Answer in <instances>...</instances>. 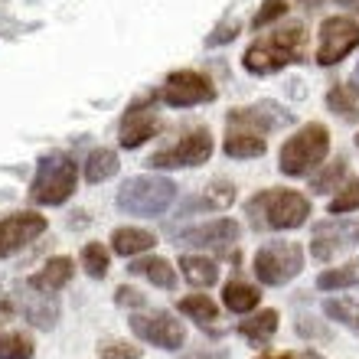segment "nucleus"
I'll use <instances>...</instances> for the list:
<instances>
[{
    "mask_svg": "<svg viewBox=\"0 0 359 359\" xmlns=\"http://www.w3.org/2000/svg\"><path fill=\"white\" fill-rule=\"evenodd\" d=\"M248 216L258 229L265 232H284V229H297L311 219V199L297 193V189L271 187L262 189L248 203Z\"/></svg>",
    "mask_w": 359,
    "mask_h": 359,
    "instance_id": "f257e3e1",
    "label": "nucleus"
},
{
    "mask_svg": "<svg viewBox=\"0 0 359 359\" xmlns=\"http://www.w3.org/2000/svg\"><path fill=\"white\" fill-rule=\"evenodd\" d=\"M304 39H307V33H304L301 23H287V27L255 39V43L245 49L242 66H245L248 72H255V76H271V72L291 66V62H301Z\"/></svg>",
    "mask_w": 359,
    "mask_h": 359,
    "instance_id": "f03ea898",
    "label": "nucleus"
},
{
    "mask_svg": "<svg viewBox=\"0 0 359 359\" xmlns=\"http://www.w3.org/2000/svg\"><path fill=\"white\" fill-rule=\"evenodd\" d=\"M177 199V183L170 177H134L128 183H121L118 189V209L131 212V216L151 219V216H163Z\"/></svg>",
    "mask_w": 359,
    "mask_h": 359,
    "instance_id": "7ed1b4c3",
    "label": "nucleus"
},
{
    "mask_svg": "<svg viewBox=\"0 0 359 359\" xmlns=\"http://www.w3.org/2000/svg\"><path fill=\"white\" fill-rule=\"evenodd\" d=\"M76 177H79L76 161L69 154H46L36 167V177H33V187H29V199L36 206H62L76 193V183H79Z\"/></svg>",
    "mask_w": 359,
    "mask_h": 359,
    "instance_id": "20e7f679",
    "label": "nucleus"
},
{
    "mask_svg": "<svg viewBox=\"0 0 359 359\" xmlns=\"http://www.w3.org/2000/svg\"><path fill=\"white\" fill-rule=\"evenodd\" d=\"M327 151H330V131L317 121L304 124L301 131L284 141L278 167H281L284 177H304V173H311L327 157Z\"/></svg>",
    "mask_w": 359,
    "mask_h": 359,
    "instance_id": "39448f33",
    "label": "nucleus"
},
{
    "mask_svg": "<svg viewBox=\"0 0 359 359\" xmlns=\"http://www.w3.org/2000/svg\"><path fill=\"white\" fill-rule=\"evenodd\" d=\"M212 157V134L206 128H193L189 134H183L177 144L163 147V151L147 157V167L154 170H180V167H199Z\"/></svg>",
    "mask_w": 359,
    "mask_h": 359,
    "instance_id": "423d86ee",
    "label": "nucleus"
},
{
    "mask_svg": "<svg viewBox=\"0 0 359 359\" xmlns=\"http://www.w3.org/2000/svg\"><path fill=\"white\" fill-rule=\"evenodd\" d=\"M301 268H304V248L297 242H271V245L258 248L255 255V278L271 284V287L297 278Z\"/></svg>",
    "mask_w": 359,
    "mask_h": 359,
    "instance_id": "0eeeda50",
    "label": "nucleus"
},
{
    "mask_svg": "<svg viewBox=\"0 0 359 359\" xmlns=\"http://www.w3.org/2000/svg\"><path fill=\"white\" fill-rule=\"evenodd\" d=\"M163 104L170 108H193V104H203V102H212L216 98V86L212 79L203 76V72H193V69H180V72H170L167 82L161 86L157 92Z\"/></svg>",
    "mask_w": 359,
    "mask_h": 359,
    "instance_id": "6e6552de",
    "label": "nucleus"
},
{
    "mask_svg": "<svg viewBox=\"0 0 359 359\" xmlns=\"http://www.w3.org/2000/svg\"><path fill=\"white\" fill-rule=\"evenodd\" d=\"M359 46V23L350 17H330L320 23L317 66H337Z\"/></svg>",
    "mask_w": 359,
    "mask_h": 359,
    "instance_id": "1a4fd4ad",
    "label": "nucleus"
},
{
    "mask_svg": "<svg viewBox=\"0 0 359 359\" xmlns=\"http://www.w3.org/2000/svg\"><path fill=\"white\" fill-rule=\"evenodd\" d=\"M131 330L141 337L144 343H151L157 350H180L187 340L183 323L167 311H154V313H134L131 317Z\"/></svg>",
    "mask_w": 359,
    "mask_h": 359,
    "instance_id": "9d476101",
    "label": "nucleus"
},
{
    "mask_svg": "<svg viewBox=\"0 0 359 359\" xmlns=\"http://www.w3.org/2000/svg\"><path fill=\"white\" fill-rule=\"evenodd\" d=\"M294 114L284 111L278 102H258V104H248V108H236V111H229V128H236V131H252L258 137H268L274 128H281V124H291Z\"/></svg>",
    "mask_w": 359,
    "mask_h": 359,
    "instance_id": "9b49d317",
    "label": "nucleus"
},
{
    "mask_svg": "<svg viewBox=\"0 0 359 359\" xmlns=\"http://www.w3.org/2000/svg\"><path fill=\"white\" fill-rule=\"evenodd\" d=\"M46 219L39 212H13V216L0 219V258H10L23 245H29L33 238L43 236Z\"/></svg>",
    "mask_w": 359,
    "mask_h": 359,
    "instance_id": "f8f14e48",
    "label": "nucleus"
},
{
    "mask_svg": "<svg viewBox=\"0 0 359 359\" xmlns=\"http://www.w3.org/2000/svg\"><path fill=\"white\" fill-rule=\"evenodd\" d=\"M238 222L232 219H216V222H203V226H193L187 232H180V242L193 248H216V252H226L229 245L238 242Z\"/></svg>",
    "mask_w": 359,
    "mask_h": 359,
    "instance_id": "ddd939ff",
    "label": "nucleus"
},
{
    "mask_svg": "<svg viewBox=\"0 0 359 359\" xmlns=\"http://www.w3.org/2000/svg\"><path fill=\"white\" fill-rule=\"evenodd\" d=\"M147 108V102H137L128 108V114L121 118V134H118V141H121V147H141V144H147L154 137V134L161 131V124H157V118L154 114L144 111Z\"/></svg>",
    "mask_w": 359,
    "mask_h": 359,
    "instance_id": "4468645a",
    "label": "nucleus"
},
{
    "mask_svg": "<svg viewBox=\"0 0 359 359\" xmlns=\"http://www.w3.org/2000/svg\"><path fill=\"white\" fill-rule=\"evenodd\" d=\"M17 313V307L10 301H0V359H33L36 343L23 330H4V323Z\"/></svg>",
    "mask_w": 359,
    "mask_h": 359,
    "instance_id": "2eb2a0df",
    "label": "nucleus"
},
{
    "mask_svg": "<svg viewBox=\"0 0 359 359\" xmlns=\"http://www.w3.org/2000/svg\"><path fill=\"white\" fill-rule=\"evenodd\" d=\"M353 242V232L350 226H333V222H320V226L313 229V238H311V258H317V262H327V258H333L337 252H343V248Z\"/></svg>",
    "mask_w": 359,
    "mask_h": 359,
    "instance_id": "dca6fc26",
    "label": "nucleus"
},
{
    "mask_svg": "<svg viewBox=\"0 0 359 359\" xmlns=\"http://www.w3.org/2000/svg\"><path fill=\"white\" fill-rule=\"evenodd\" d=\"M72 258H66V255H59V258H49L46 265L39 268L33 278H29V287L36 294H56V291H62L69 281H72Z\"/></svg>",
    "mask_w": 359,
    "mask_h": 359,
    "instance_id": "f3484780",
    "label": "nucleus"
},
{
    "mask_svg": "<svg viewBox=\"0 0 359 359\" xmlns=\"http://www.w3.org/2000/svg\"><path fill=\"white\" fill-rule=\"evenodd\" d=\"M278 311H258L252 313V317H245V320L238 323V333L245 337L248 343H255V346H268V343L274 340V333H278Z\"/></svg>",
    "mask_w": 359,
    "mask_h": 359,
    "instance_id": "a211bd4d",
    "label": "nucleus"
},
{
    "mask_svg": "<svg viewBox=\"0 0 359 359\" xmlns=\"http://www.w3.org/2000/svg\"><path fill=\"white\" fill-rule=\"evenodd\" d=\"M157 245V238H154V232H147V229H134V226H124V229H114L111 236V248L118 252V255H141V252H151V248Z\"/></svg>",
    "mask_w": 359,
    "mask_h": 359,
    "instance_id": "6ab92c4d",
    "label": "nucleus"
},
{
    "mask_svg": "<svg viewBox=\"0 0 359 359\" xmlns=\"http://www.w3.org/2000/svg\"><path fill=\"white\" fill-rule=\"evenodd\" d=\"M222 304H226L232 313L258 311V304H262V291H258L255 284H248V281H229L226 287H222Z\"/></svg>",
    "mask_w": 359,
    "mask_h": 359,
    "instance_id": "aec40b11",
    "label": "nucleus"
},
{
    "mask_svg": "<svg viewBox=\"0 0 359 359\" xmlns=\"http://www.w3.org/2000/svg\"><path fill=\"white\" fill-rule=\"evenodd\" d=\"M128 271L151 278L157 287H163V291H170L173 284H177V271L170 268V262H163V258H157V255L137 258V262H131V268H128Z\"/></svg>",
    "mask_w": 359,
    "mask_h": 359,
    "instance_id": "412c9836",
    "label": "nucleus"
},
{
    "mask_svg": "<svg viewBox=\"0 0 359 359\" xmlns=\"http://www.w3.org/2000/svg\"><path fill=\"white\" fill-rule=\"evenodd\" d=\"M226 154L229 157H236V161L262 157V154H265V137H258V134H252V131H236V128H229Z\"/></svg>",
    "mask_w": 359,
    "mask_h": 359,
    "instance_id": "4be33fe9",
    "label": "nucleus"
},
{
    "mask_svg": "<svg viewBox=\"0 0 359 359\" xmlns=\"http://www.w3.org/2000/svg\"><path fill=\"white\" fill-rule=\"evenodd\" d=\"M180 271H183V278H187L189 284H196V287H212V284L219 281V265L203 255L180 258Z\"/></svg>",
    "mask_w": 359,
    "mask_h": 359,
    "instance_id": "5701e85b",
    "label": "nucleus"
},
{
    "mask_svg": "<svg viewBox=\"0 0 359 359\" xmlns=\"http://www.w3.org/2000/svg\"><path fill=\"white\" fill-rule=\"evenodd\" d=\"M177 311L187 313L189 320H196L199 327H212V323H216V317H219V307L209 301L206 294H189V297H180Z\"/></svg>",
    "mask_w": 359,
    "mask_h": 359,
    "instance_id": "b1692460",
    "label": "nucleus"
},
{
    "mask_svg": "<svg viewBox=\"0 0 359 359\" xmlns=\"http://www.w3.org/2000/svg\"><path fill=\"white\" fill-rule=\"evenodd\" d=\"M118 154L108 151V147H98V151L88 154V163H86V180L88 183H104L118 173Z\"/></svg>",
    "mask_w": 359,
    "mask_h": 359,
    "instance_id": "393cba45",
    "label": "nucleus"
},
{
    "mask_svg": "<svg viewBox=\"0 0 359 359\" xmlns=\"http://www.w3.org/2000/svg\"><path fill=\"white\" fill-rule=\"evenodd\" d=\"M20 311L27 313V320L33 323V327H39V330H49V327L59 320V307L49 301L46 294H39V297H27Z\"/></svg>",
    "mask_w": 359,
    "mask_h": 359,
    "instance_id": "a878e982",
    "label": "nucleus"
},
{
    "mask_svg": "<svg viewBox=\"0 0 359 359\" xmlns=\"http://www.w3.org/2000/svg\"><path fill=\"white\" fill-rule=\"evenodd\" d=\"M82 268H86L88 278H104L108 268H111V255H108V248L102 242H88L82 248Z\"/></svg>",
    "mask_w": 359,
    "mask_h": 359,
    "instance_id": "bb28decb",
    "label": "nucleus"
},
{
    "mask_svg": "<svg viewBox=\"0 0 359 359\" xmlns=\"http://www.w3.org/2000/svg\"><path fill=\"white\" fill-rule=\"evenodd\" d=\"M236 199V187H229V183H222V180H216L212 187L203 193V196L193 203V206H209V209H226L229 203Z\"/></svg>",
    "mask_w": 359,
    "mask_h": 359,
    "instance_id": "cd10ccee",
    "label": "nucleus"
},
{
    "mask_svg": "<svg viewBox=\"0 0 359 359\" xmlns=\"http://www.w3.org/2000/svg\"><path fill=\"white\" fill-rule=\"evenodd\" d=\"M353 209H359V177L350 180L343 189H337V196L330 203V216H346Z\"/></svg>",
    "mask_w": 359,
    "mask_h": 359,
    "instance_id": "c85d7f7f",
    "label": "nucleus"
},
{
    "mask_svg": "<svg viewBox=\"0 0 359 359\" xmlns=\"http://www.w3.org/2000/svg\"><path fill=\"white\" fill-rule=\"evenodd\" d=\"M327 108L330 111H337L340 118H346V121H356L359 111H356V102L350 98V92L343 86H333L330 92H327Z\"/></svg>",
    "mask_w": 359,
    "mask_h": 359,
    "instance_id": "c756f323",
    "label": "nucleus"
},
{
    "mask_svg": "<svg viewBox=\"0 0 359 359\" xmlns=\"http://www.w3.org/2000/svg\"><path fill=\"white\" fill-rule=\"evenodd\" d=\"M343 173H346V157H337L330 167H323V173H317V177L311 180V189L313 193H330V189L340 183Z\"/></svg>",
    "mask_w": 359,
    "mask_h": 359,
    "instance_id": "7c9ffc66",
    "label": "nucleus"
},
{
    "mask_svg": "<svg viewBox=\"0 0 359 359\" xmlns=\"http://www.w3.org/2000/svg\"><path fill=\"white\" fill-rule=\"evenodd\" d=\"M356 281V265H346V268H333V271H323L317 278V287L320 291H333V287H353Z\"/></svg>",
    "mask_w": 359,
    "mask_h": 359,
    "instance_id": "2f4dec72",
    "label": "nucleus"
},
{
    "mask_svg": "<svg viewBox=\"0 0 359 359\" xmlns=\"http://www.w3.org/2000/svg\"><path fill=\"white\" fill-rule=\"evenodd\" d=\"M98 356L102 359H141V350L128 340H111L98 346Z\"/></svg>",
    "mask_w": 359,
    "mask_h": 359,
    "instance_id": "473e14b6",
    "label": "nucleus"
},
{
    "mask_svg": "<svg viewBox=\"0 0 359 359\" xmlns=\"http://www.w3.org/2000/svg\"><path fill=\"white\" fill-rule=\"evenodd\" d=\"M284 13H287V0H265L262 4V10L255 13V20H252V27H268V23H274V20H281Z\"/></svg>",
    "mask_w": 359,
    "mask_h": 359,
    "instance_id": "72a5a7b5",
    "label": "nucleus"
},
{
    "mask_svg": "<svg viewBox=\"0 0 359 359\" xmlns=\"http://www.w3.org/2000/svg\"><path fill=\"white\" fill-rule=\"evenodd\" d=\"M238 29L242 27H238L236 20H222V23L206 36V46H226V43H232V39L238 36Z\"/></svg>",
    "mask_w": 359,
    "mask_h": 359,
    "instance_id": "f704fd0d",
    "label": "nucleus"
},
{
    "mask_svg": "<svg viewBox=\"0 0 359 359\" xmlns=\"http://www.w3.org/2000/svg\"><path fill=\"white\" fill-rule=\"evenodd\" d=\"M114 301L121 304V307H147V297H144L141 291H134V287H128V284L114 291Z\"/></svg>",
    "mask_w": 359,
    "mask_h": 359,
    "instance_id": "c9c22d12",
    "label": "nucleus"
},
{
    "mask_svg": "<svg viewBox=\"0 0 359 359\" xmlns=\"http://www.w3.org/2000/svg\"><path fill=\"white\" fill-rule=\"evenodd\" d=\"M180 359H229V356H226V350H193Z\"/></svg>",
    "mask_w": 359,
    "mask_h": 359,
    "instance_id": "e433bc0d",
    "label": "nucleus"
},
{
    "mask_svg": "<svg viewBox=\"0 0 359 359\" xmlns=\"http://www.w3.org/2000/svg\"><path fill=\"white\" fill-rule=\"evenodd\" d=\"M262 359H297L294 353H278V356H262Z\"/></svg>",
    "mask_w": 359,
    "mask_h": 359,
    "instance_id": "4c0bfd02",
    "label": "nucleus"
},
{
    "mask_svg": "<svg viewBox=\"0 0 359 359\" xmlns=\"http://www.w3.org/2000/svg\"><path fill=\"white\" fill-rule=\"evenodd\" d=\"M301 7H307V10H313V7H320V0H301Z\"/></svg>",
    "mask_w": 359,
    "mask_h": 359,
    "instance_id": "58836bf2",
    "label": "nucleus"
},
{
    "mask_svg": "<svg viewBox=\"0 0 359 359\" xmlns=\"http://www.w3.org/2000/svg\"><path fill=\"white\" fill-rule=\"evenodd\" d=\"M337 4H343V7H353V10H359V0H337Z\"/></svg>",
    "mask_w": 359,
    "mask_h": 359,
    "instance_id": "ea45409f",
    "label": "nucleus"
},
{
    "mask_svg": "<svg viewBox=\"0 0 359 359\" xmlns=\"http://www.w3.org/2000/svg\"><path fill=\"white\" fill-rule=\"evenodd\" d=\"M350 232H353V242H359V222H353Z\"/></svg>",
    "mask_w": 359,
    "mask_h": 359,
    "instance_id": "a19ab883",
    "label": "nucleus"
},
{
    "mask_svg": "<svg viewBox=\"0 0 359 359\" xmlns=\"http://www.w3.org/2000/svg\"><path fill=\"white\" fill-rule=\"evenodd\" d=\"M297 359H323V356H317V353H311V350H307V353H301V356H297Z\"/></svg>",
    "mask_w": 359,
    "mask_h": 359,
    "instance_id": "79ce46f5",
    "label": "nucleus"
},
{
    "mask_svg": "<svg viewBox=\"0 0 359 359\" xmlns=\"http://www.w3.org/2000/svg\"><path fill=\"white\" fill-rule=\"evenodd\" d=\"M353 92H359V66H356V79H353Z\"/></svg>",
    "mask_w": 359,
    "mask_h": 359,
    "instance_id": "37998d69",
    "label": "nucleus"
},
{
    "mask_svg": "<svg viewBox=\"0 0 359 359\" xmlns=\"http://www.w3.org/2000/svg\"><path fill=\"white\" fill-rule=\"evenodd\" d=\"M350 327H356V330H359V317H356V320H353V323H350Z\"/></svg>",
    "mask_w": 359,
    "mask_h": 359,
    "instance_id": "c03bdc74",
    "label": "nucleus"
},
{
    "mask_svg": "<svg viewBox=\"0 0 359 359\" xmlns=\"http://www.w3.org/2000/svg\"><path fill=\"white\" fill-rule=\"evenodd\" d=\"M356 147H359V134H356Z\"/></svg>",
    "mask_w": 359,
    "mask_h": 359,
    "instance_id": "a18cd8bd",
    "label": "nucleus"
}]
</instances>
